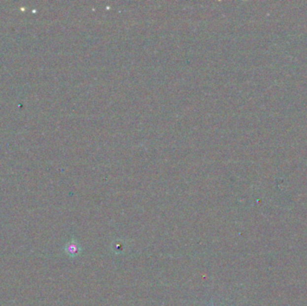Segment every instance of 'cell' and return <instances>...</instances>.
Wrapping results in <instances>:
<instances>
[{"label":"cell","instance_id":"cell-1","mask_svg":"<svg viewBox=\"0 0 307 306\" xmlns=\"http://www.w3.org/2000/svg\"><path fill=\"white\" fill-rule=\"evenodd\" d=\"M80 246L75 241H69L66 246V251L69 256H77L80 253Z\"/></svg>","mask_w":307,"mask_h":306}]
</instances>
